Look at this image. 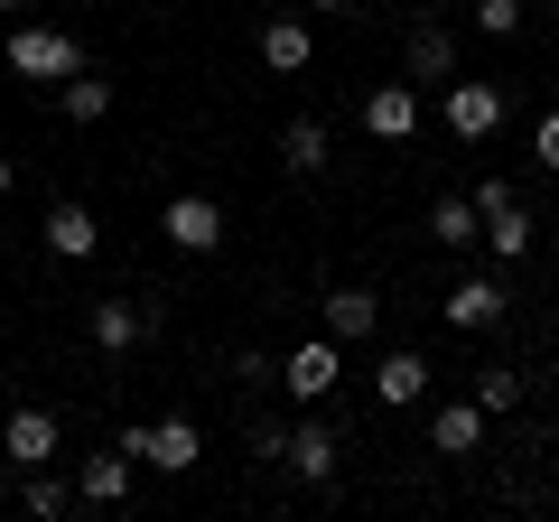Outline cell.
<instances>
[{
    "instance_id": "6da1fadb",
    "label": "cell",
    "mask_w": 559,
    "mask_h": 522,
    "mask_svg": "<svg viewBox=\"0 0 559 522\" xmlns=\"http://www.w3.org/2000/svg\"><path fill=\"white\" fill-rule=\"evenodd\" d=\"M10 75L20 84H66L84 66V47H75V28H47V20H10Z\"/></svg>"
},
{
    "instance_id": "7a4b0ae2",
    "label": "cell",
    "mask_w": 559,
    "mask_h": 522,
    "mask_svg": "<svg viewBox=\"0 0 559 522\" xmlns=\"http://www.w3.org/2000/svg\"><path fill=\"white\" fill-rule=\"evenodd\" d=\"M336 382H345V345L326 336V327H318L308 345H289V355H280V392H289V402H308V411H318L326 392H336Z\"/></svg>"
},
{
    "instance_id": "3957f363",
    "label": "cell",
    "mask_w": 559,
    "mask_h": 522,
    "mask_svg": "<svg viewBox=\"0 0 559 522\" xmlns=\"http://www.w3.org/2000/svg\"><path fill=\"white\" fill-rule=\"evenodd\" d=\"M466 197H476V224H485V252H495V261H522V252H532V205H522L503 178L466 187Z\"/></svg>"
},
{
    "instance_id": "277c9868",
    "label": "cell",
    "mask_w": 559,
    "mask_h": 522,
    "mask_svg": "<svg viewBox=\"0 0 559 522\" xmlns=\"http://www.w3.org/2000/svg\"><path fill=\"white\" fill-rule=\"evenodd\" d=\"M121 448H131L140 466H159V476H187V466L205 458V429L197 420H131V429H121Z\"/></svg>"
},
{
    "instance_id": "5b68a950",
    "label": "cell",
    "mask_w": 559,
    "mask_h": 522,
    "mask_svg": "<svg viewBox=\"0 0 559 522\" xmlns=\"http://www.w3.org/2000/svg\"><path fill=\"white\" fill-rule=\"evenodd\" d=\"M503 112H513V94H503V84L448 75V103H439V121L457 131V141H495V131H503Z\"/></svg>"
},
{
    "instance_id": "8992f818",
    "label": "cell",
    "mask_w": 559,
    "mask_h": 522,
    "mask_svg": "<svg viewBox=\"0 0 559 522\" xmlns=\"http://www.w3.org/2000/svg\"><path fill=\"white\" fill-rule=\"evenodd\" d=\"M503 318H513V289H503L495 271H466V281L448 289V327H457V336H495Z\"/></svg>"
},
{
    "instance_id": "52a82bcc",
    "label": "cell",
    "mask_w": 559,
    "mask_h": 522,
    "mask_svg": "<svg viewBox=\"0 0 559 522\" xmlns=\"http://www.w3.org/2000/svg\"><path fill=\"white\" fill-rule=\"evenodd\" d=\"M318 327H326L336 345H373V336H382V299H373L364 281H336V289L318 299Z\"/></svg>"
},
{
    "instance_id": "ba28073f",
    "label": "cell",
    "mask_w": 559,
    "mask_h": 522,
    "mask_svg": "<svg viewBox=\"0 0 559 522\" xmlns=\"http://www.w3.org/2000/svg\"><path fill=\"white\" fill-rule=\"evenodd\" d=\"M280 466H289L299 485H336L345 448H336V429H326V420H299V429H280Z\"/></svg>"
},
{
    "instance_id": "9c48e42d",
    "label": "cell",
    "mask_w": 559,
    "mask_h": 522,
    "mask_svg": "<svg viewBox=\"0 0 559 522\" xmlns=\"http://www.w3.org/2000/svg\"><path fill=\"white\" fill-rule=\"evenodd\" d=\"M159 234L178 242V252H224V205L215 197H168L159 205Z\"/></svg>"
},
{
    "instance_id": "30bf717a",
    "label": "cell",
    "mask_w": 559,
    "mask_h": 522,
    "mask_svg": "<svg viewBox=\"0 0 559 522\" xmlns=\"http://www.w3.org/2000/svg\"><path fill=\"white\" fill-rule=\"evenodd\" d=\"M150 308H131V299H94L84 308V336H94V355H131V345H150Z\"/></svg>"
},
{
    "instance_id": "8fae6325",
    "label": "cell",
    "mask_w": 559,
    "mask_h": 522,
    "mask_svg": "<svg viewBox=\"0 0 559 522\" xmlns=\"http://www.w3.org/2000/svg\"><path fill=\"white\" fill-rule=\"evenodd\" d=\"M401 75H411V84H448V75H457V28L419 20L411 38H401Z\"/></svg>"
},
{
    "instance_id": "7c38bea8",
    "label": "cell",
    "mask_w": 559,
    "mask_h": 522,
    "mask_svg": "<svg viewBox=\"0 0 559 522\" xmlns=\"http://www.w3.org/2000/svg\"><path fill=\"white\" fill-rule=\"evenodd\" d=\"M0 448H10V466H57V411L20 402L10 420H0Z\"/></svg>"
},
{
    "instance_id": "4fadbf2b",
    "label": "cell",
    "mask_w": 559,
    "mask_h": 522,
    "mask_svg": "<svg viewBox=\"0 0 559 522\" xmlns=\"http://www.w3.org/2000/svg\"><path fill=\"white\" fill-rule=\"evenodd\" d=\"M38 234H47V252H57V261H94L103 224H94V205H84V197H57V205H47V224H38Z\"/></svg>"
},
{
    "instance_id": "5bb4252c",
    "label": "cell",
    "mask_w": 559,
    "mask_h": 522,
    "mask_svg": "<svg viewBox=\"0 0 559 522\" xmlns=\"http://www.w3.org/2000/svg\"><path fill=\"white\" fill-rule=\"evenodd\" d=\"M364 131H373V141H411V131H419V84L411 75L373 84V94H364Z\"/></svg>"
},
{
    "instance_id": "9a60e30c",
    "label": "cell",
    "mask_w": 559,
    "mask_h": 522,
    "mask_svg": "<svg viewBox=\"0 0 559 522\" xmlns=\"http://www.w3.org/2000/svg\"><path fill=\"white\" fill-rule=\"evenodd\" d=\"M373 402L382 411H419V402H429V364H419L411 345H392V355L373 364Z\"/></svg>"
},
{
    "instance_id": "2e32d148",
    "label": "cell",
    "mask_w": 559,
    "mask_h": 522,
    "mask_svg": "<svg viewBox=\"0 0 559 522\" xmlns=\"http://www.w3.org/2000/svg\"><path fill=\"white\" fill-rule=\"evenodd\" d=\"M131 476H140V458L112 439L103 458H84V466H75V495H84V503H131Z\"/></svg>"
},
{
    "instance_id": "e0dca14e",
    "label": "cell",
    "mask_w": 559,
    "mask_h": 522,
    "mask_svg": "<svg viewBox=\"0 0 559 522\" xmlns=\"http://www.w3.org/2000/svg\"><path fill=\"white\" fill-rule=\"evenodd\" d=\"M261 66H271V75H308V66H318V38H308L299 10H280V20L261 28Z\"/></svg>"
},
{
    "instance_id": "ac0fdd59",
    "label": "cell",
    "mask_w": 559,
    "mask_h": 522,
    "mask_svg": "<svg viewBox=\"0 0 559 522\" xmlns=\"http://www.w3.org/2000/svg\"><path fill=\"white\" fill-rule=\"evenodd\" d=\"M326 121L318 112H299V121H280V168H289V178H326Z\"/></svg>"
},
{
    "instance_id": "d6986e66",
    "label": "cell",
    "mask_w": 559,
    "mask_h": 522,
    "mask_svg": "<svg viewBox=\"0 0 559 522\" xmlns=\"http://www.w3.org/2000/svg\"><path fill=\"white\" fill-rule=\"evenodd\" d=\"M429 448H439V458H476L485 448V411L476 402H439L429 411Z\"/></svg>"
},
{
    "instance_id": "ffe728a7",
    "label": "cell",
    "mask_w": 559,
    "mask_h": 522,
    "mask_svg": "<svg viewBox=\"0 0 559 522\" xmlns=\"http://www.w3.org/2000/svg\"><path fill=\"white\" fill-rule=\"evenodd\" d=\"M57 112H66V121H75V131H94V121H103V112H112V84H103V75H94V66H75V75H66V84H57Z\"/></svg>"
},
{
    "instance_id": "44dd1931",
    "label": "cell",
    "mask_w": 559,
    "mask_h": 522,
    "mask_svg": "<svg viewBox=\"0 0 559 522\" xmlns=\"http://www.w3.org/2000/svg\"><path fill=\"white\" fill-rule=\"evenodd\" d=\"M429 242H439V252H466V242H485L476 197H439V205H429Z\"/></svg>"
},
{
    "instance_id": "7402d4cb",
    "label": "cell",
    "mask_w": 559,
    "mask_h": 522,
    "mask_svg": "<svg viewBox=\"0 0 559 522\" xmlns=\"http://www.w3.org/2000/svg\"><path fill=\"white\" fill-rule=\"evenodd\" d=\"M66 503H75V485H66L57 466H20V513H38V522H57Z\"/></svg>"
},
{
    "instance_id": "603a6c76",
    "label": "cell",
    "mask_w": 559,
    "mask_h": 522,
    "mask_svg": "<svg viewBox=\"0 0 559 522\" xmlns=\"http://www.w3.org/2000/svg\"><path fill=\"white\" fill-rule=\"evenodd\" d=\"M466 402H476L485 420H503V411H522V373L513 364H476V392H466Z\"/></svg>"
},
{
    "instance_id": "cb8c5ba5",
    "label": "cell",
    "mask_w": 559,
    "mask_h": 522,
    "mask_svg": "<svg viewBox=\"0 0 559 522\" xmlns=\"http://www.w3.org/2000/svg\"><path fill=\"white\" fill-rule=\"evenodd\" d=\"M522 20H532V0H476V28H485V38H522Z\"/></svg>"
},
{
    "instance_id": "d4e9b609",
    "label": "cell",
    "mask_w": 559,
    "mask_h": 522,
    "mask_svg": "<svg viewBox=\"0 0 559 522\" xmlns=\"http://www.w3.org/2000/svg\"><path fill=\"white\" fill-rule=\"evenodd\" d=\"M532 159L559 178V112H540V121H532Z\"/></svg>"
},
{
    "instance_id": "484cf974",
    "label": "cell",
    "mask_w": 559,
    "mask_h": 522,
    "mask_svg": "<svg viewBox=\"0 0 559 522\" xmlns=\"http://www.w3.org/2000/svg\"><path fill=\"white\" fill-rule=\"evenodd\" d=\"M10 187H20V159H0V205H10Z\"/></svg>"
},
{
    "instance_id": "4316f807",
    "label": "cell",
    "mask_w": 559,
    "mask_h": 522,
    "mask_svg": "<svg viewBox=\"0 0 559 522\" xmlns=\"http://www.w3.org/2000/svg\"><path fill=\"white\" fill-rule=\"evenodd\" d=\"M299 10H355V0H299Z\"/></svg>"
},
{
    "instance_id": "83f0119b",
    "label": "cell",
    "mask_w": 559,
    "mask_h": 522,
    "mask_svg": "<svg viewBox=\"0 0 559 522\" xmlns=\"http://www.w3.org/2000/svg\"><path fill=\"white\" fill-rule=\"evenodd\" d=\"M0 10H10V20H20V10H28V0H0Z\"/></svg>"
},
{
    "instance_id": "f1b7e54d",
    "label": "cell",
    "mask_w": 559,
    "mask_h": 522,
    "mask_svg": "<svg viewBox=\"0 0 559 522\" xmlns=\"http://www.w3.org/2000/svg\"><path fill=\"white\" fill-rule=\"evenodd\" d=\"M0 485H10V448H0Z\"/></svg>"
},
{
    "instance_id": "f546056e",
    "label": "cell",
    "mask_w": 559,
    "mask_h": 522,
    "mask_svg": "<svg viewBox=\"0 0 559 522\" xmlns=\"http://www.w3.org/2000/svg\"><path fill=\"white\" fill-rule=\"evenodd\" d=\"M550 20H559V0H550Z\"/></svg>"
}]
</instances>
